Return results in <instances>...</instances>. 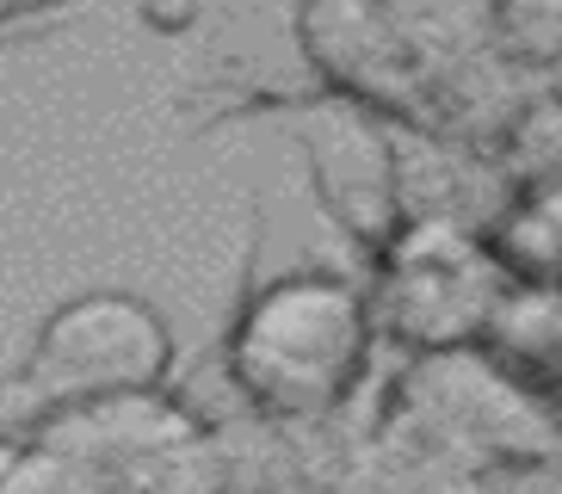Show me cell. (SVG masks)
Listing matches in <instances>:
<instances>
[{
	"mask_svg": "<svg viewBox=\"0 0 562 494\" xmlns=\"http://www.w3.org/2000/svg\"><path fill=\"white\" fill-rule=\"evenodd\" d=\"M495 37H501L507 56H519V63L562 68V7H501Z\"/></svg>",
	"mask_w": 562,
	"mask_h": 494,
	"instance_id": "8",
	"label": "cell"
},
{
	"mask_svg": "<svg viewBox=\"0 0 562 494\" xmlns=\"http://www.w3.org/2000/svg\"><path fill=\"white\" fill-rule=\"evenodd\" d=\"M378 322L408 346H463L501 315L495 266L451 223H414L378 260Z\"/></svg>",
	"mask_w": 562,
	"mask_h": 494,
	"instance_id": "4",
	"label": "cell"
},
{
	"mask_svg": "<svg viewBox=\"0 0 562 494\" xmlns=\"http://www.w3.org/2000/svg\"><path fill=\"white\" fill-rule=\"evenodd\" d=\"M0 494H112V489L68 445H56L50 433H32V439L0 445Z\"/></svg>",
	"mask_w": 562,
	"mask_h": 494,
	"instance_id": "7",
	"label": "cell"
},
{
	"mask_svg": "<svg viewBox=\"0 0 562 494\" xmlns=\"http://www.w3.org/2000/svg\"><path fill=\"white\" fill-rule=\"evenodd\" d=\"M310 173L322 192V211L352 235V242L383 260L402 235V167L390 155V136L371 117H340L328 131H303Z\"/></svg>",
	"mask_w": 562,
	"mask_h": 494,
	"instance_id": "6",
	"label": "cell"
},
{
	"mask_svg": "<svg viewBox=\"0 0 562 494\" xmlns=\"http://www.w3.org/2000/svg\"><path fill=\"white\" fill-rule=\"evenodd\" d=\"M199 56L180 87V112H199L204 124L260 105H328L310 56L297 37V13H272L260 44H248L254 13H199Z\"/></svg>",
	"mask_w": 562,
	"mask_h": 494,
	"instance_id": "5",
	"label": "cell"
},
{
	"mask_svg": "<svg viewBox=\"0 0 562 494\" xmlns=\"http://www.w3.org/2000/svg\"><path fill=\"white\" fill-rule=\"evenodd\" d=\"M68 13H13V7H0V32H44V25H63Z\"/></svg>",
	"mask_w": 562,
	"mask_h": 494,
	"instance_id": "9",
	"label": "cell"
},
{
	"mask_svg": "<svg viewBox=\"0 0 562 494\" xmlns=\"http://www.w3.org/2000/svg\"><path fill=\"white\" fill-rule=\"evenodd\" d=\"M371 334H378V310L359 284L322 266H297L254 284L235 303L223 364L254 414L297 427L334 414L364 383Z\"/></svg>",
	"mask_w": 562,
	"mask_h": 494,
	"instance_id": "1",
	"label": "cell"
},
{
	"mask_svg": "<svg viewBox=\"0 0 562 494\" xmlns=\"http://www.w3.org/2000/svg\"><path fill=\"white\" fill-rule=\"evenodd\" d=\"M173 378V328L131 291H81L37 322L25 359L0 378V445L32 439L68 414L124 395H155Z\"/></svg>",
	"mask_w": 562,
	"mask_h": 494,
	"instance_id": "2",
	"label": "cell"
},
{
	"mask_svg": "<svg viewBox=\"0 0 562 494\" xmlns=\"http://www.w3.org/2000/svg\"><path fill=\"white\" fill-rule=\"evenodd\" d=\"M44 433L68 445L112 494H223V445L167 390L68 414Z\"/></svg>",
	"mask_w": 562,
	"mask_h": 494,
	"instance_id": "3",
	"label": "cell"
}]
</instances>
